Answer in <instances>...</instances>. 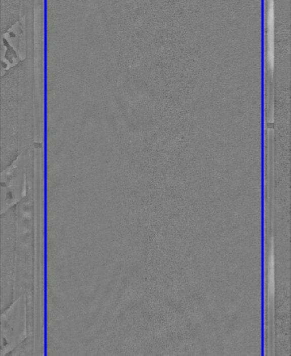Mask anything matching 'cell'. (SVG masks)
<instances>
[{
	"instance_id": "cell-1",
	"label": "cell",
	"mask_w": 291,
	"mask_h": 356,
	"mask_svg": "<svg viewBox=\"0 0 291 356\" xmlns=\"http://www.w3.org/2000/svg\"><path fill=\"white\" fill-rule=\"evenodd\" d=\"M268 62L272 71L275 64V1L269 0L267 16Z\"/></svg>"
},
{
	"instance_id": "cell-2",
	"label": "cell",
	"mask_w": 291,
	"mask_h": 356,
	"mask_svg": "<svg viewBox=\"0 0 291 356\" xmlns=\"http://www.w3.org/2000/svg\"><path fill=\"white\" fill-rule=\"evenodd\" d=\"M270 269L269 270V284H268V287H269L270 293L271 295H273L274 289H275V282H274V259H273V254L271 255V261H270Z\"/></svg>"
}]
</instances>
